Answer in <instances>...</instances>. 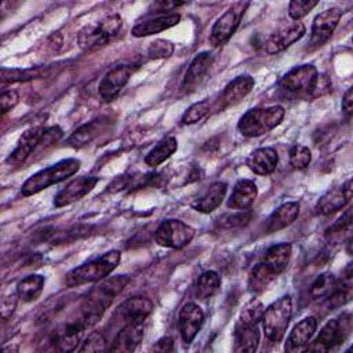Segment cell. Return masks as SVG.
<instances>
[{
  "label": "cell",
  "instance_id": "6da1fadb",
  "mask_svg": "<svg viewBox=\"0 0 353 353\" xmlns=\"http://www.w3.org/2000/svg\"><path fill=\"white\" fill-rule=\"evenodd\" d=\"M130 283V277L125 274L113 276L105 279L102 283L95 285L88 295L84 298L77 320L87 330L101 320L106 309L112 305L113 299L123 291Z\"/></svg>",
  "mask_w": 353,
  "mask_h": 353
},
{
  "label": "cell",
  "instance_id": "7a4b0ae2",
  "mask_svg": "<svg viewBox=\"0 0 353 353\" xmlns=\"http://www.w3.org/2000/svg\"><path fill=\"white\" fill-rule=\"evenodd\" d=\"M61 137L62 130L58 125L30 127L19 137L15 149L7 157V163L11 165H19L34 152L58 142Z\"/></svg>",
  "mask_w": 353,
  "mask_h": 353
},
{
  "label": "cell",
  "instance_id": "3957f363",
  "mask_svg": "<svg viewBox=\"0 0 353 353\" xmlns=\"http://www.w3.org/2000/svg\"><path fill=\"white\" fill-rule=\"evenodd\" d=\"M121 254L119 250H110L103 255L85 262L72 269L65 276V284L68 287L83 285L87 283H95L106 279L120 263Z\"/></svg>",
  "mask_w": 353,
  "mask_h": 353
},
{
  "label": "cell",
  "instance_id": "277c9868",
  "mask_svg": "<svg viewBox=\"0 0 353 353\" xmlns=\"http://www.w3.org/2000/svg\"><path fill=\"white\" fill-rule=\"evenodd\" d=\"M80 164H81L80 160L70 157V159H63L47 168L40 170L39 172L33 174L23 182L21 188L22 196L28 197V196L36 194L51 185H55L68 179L69 176L74 175L80 170Z\"/></svg>",
  "mask_w": 353,
  "mask_h": 353
},
{
  "label": "cell",
  "instance_id": "5b68a950",
  "mask_svg": "<svg viewBox=\"0 0 353 353\" xmlns=\"http://www.w3.org/2000/svg\"><path fill=\"white\" fill-rule=\"evenodd\" d=\"M285 110L280 105L247 110L237 123V130L248 138L261 137L276 128L284 119Z\"/></svg>",
  "mask_w": 353,
  "mask_h": 353
},
{
  "label": "cell",
  "instance_id": "8992f818",
  "mask_svg": "<svg viewBox=\"0 0 353 353\" xmlns=\"http://www.w3.org/2000/svg\"><path fill=\"white\" fill-rule=\"evenodd\" d=\"M123 26V19L117 14H112L94 25H85L77 34L79 46L83 50H97L113 40Z\"/></svg>",
  "mask_w": 353,
  "mask_h": 353
},
{
  "label": "cell",
  "instance_id": "52a82bcc",
  "mask_svg": "<svg viewBox=\"0 0 353 353\" xmlns=\"http://www.w3.org/2000/svg\"><path fill=\"white\" fill-rule=\"evenodd\" d=\"M292 316V301L290 295H283L270 303L262 314V327L265 335L272 342H280L288 328Z\"/></svg>",
  "mask_w": 353,
  "mask_h": 353
},
{
  "label": "cell",
  "instance_id": "ba28073f",
  "mask_svg": "<svg viewBox=\"0 0 353 353\" xmlns=\"http://www.w3.org/2000/svg\"><path fill=\"white\" fill-rule=\"evenodd\" d=\"M352 331V317L349 313L341 314L338 319L328 320L313 342H309L305 350L330 352L342 345Z\"/></svg>",
  "mask_w": 353,
  "mask_h": 353
},
{
  "label": "cell",
  "instance_id": "9c48e42d",
  "mask_svg": "<svg viewBox=\"0 0 353 353\" xmlns=\"http://www.w3.org/2000/svg\"><path fill=\"white\" fill-rule=\"evenodd\" d=\"M248 6H250L248 1L233 3L212 25L210 37H208L210 44H212L214 47H219L225 44L236 33Z\"/></svg>",
  "mask_w": 353,
  "mask_h": 353
},
{
  "label": "cell",
  "instance_id": "30bf717a",
  "mask_svg": "<svg viewBox=\"0 0 353 353\" xmlns=\"http://www.w3.org/2000/svg\"><path fill=\"white\" fill-rule=\"evenodd\" d=\"M319 72L312 63H305L290 69L279 81L280 88L291 95L310 97Z\"/></svg>",
  "mask_w": 353,
  "mask_h": 353
},
{
  "label": "cell",
  "instance_id": "8fae6325",
  "mask_svg": "<svg viewBox=\"0 0 353 353\" xmlns=\"http://www.w3.org/2000/svg\"><path fill=\"white\" fill-rule=\"evenodd\" d=\"M194 236V229L188 223L179 219H165L163 221L156 232H154V241L167 248H183L186 247Z\"/></svg>",
  "mask_w": 353,
  "mask_h": 353
},
{
  "label": "cell",
  "instance_id": "7c38bea8",
  "mask_svg": "<svg viewBox=\"0 0 353 353\" xmlns=\"http://www.w3.org/2000/svg\"><path fill=\"white\" fill-rule=\"evenodd\" d=\"M341 18H342V11L338 7H331L317 14L312 23V30H310V37L307 44L313 48H317L324 43H327L331 39L332 33L335 32Z\"/></svg>",
  "mask_w": 353,
  "mask_h": 353
},
{
  "label": "cell",
  "instance_id": "4fadbf2b",
  "mask_svg": "<svg viewBox=\"0 0 353 353\" xmlns=\"http://www.w3.org/2000/svg\"><path fill=\"white\" fill-rule=\"evenodd\" d=\"M135 70H137L135 65H127V63L117 65L110 70H108L98 84L99 97L106 102L114 99L120 94V91L125 87V84L130 81Z\"/></svg>",
  "mask_w": 353,
  "mask_h": 353
},
{
  "label": "cell",
  "instance_id": "5bb4252c",
  "mask_svg": "<svg viewBox=\"0 0 353 353\" xmlns=\"http://www.w3.org/2000/svg\"><path fill=\"white\" fill-rule=\"evenodd\" d=\"M305 25L301 21H292L281 25L276 29L265 43V51L268 54H279L296 43L305 34Z\"/></svg>",
  "mask_w": 353,
  "mask_h": 353
},
{
  "label": "cell",
  "instance_id": "9a60e30c",
  "mask_svg": "<svg viewBox=\"0 0 353 353\" xmlns=\"http://www.w3.org/2000/svg\"><path fill=\"white\" fill-rule=\"evenodd\" d=\"M98 183V178L94 175H83L72 179L66 186H63L54 197V207H65L70 205L79 200H81L85 194H88L95 185Z\"/></svg>",
  "mask_w": 353,
  "mask_h": 353
},
{
  "label": "cell",
  "instance_id": "2e32d148",
  "mask_svg": "<svg viewBox=\"0 0 353 353\" xmlns=\"http://www.w3.org/2000/svg\"><path fill=\"white\" fill-rule=\"evenodd\" d=\"M153 302L145 296H131L121 302L116 310V317L124 325L143 324L145 319L152 313Z\"/></svg>",
  "mask_w": 353,
  "mask_h": 353
},
{
  "label": "cell",
  "instance_id": "e0dca14e",
  "mask_svg": "<svg viewBox=\"0 0 353 353\" xmlns=\"http://www.w3.org/2000/svg\"><path fill=\"white\" fill-rule=\"evenodd\" d=\"M203 323H204V312L197 303L188 302L181 307L179 316H178V325H179L182 341L186 345L193 342Z\"/></svg>",
  "mask_w": 353,
  "mask_h": 353
},
{
  "label": "cell",
  "instance_id": "ac0fdd59",
  "mask_svg": "<svg viewBox=\"0 0 353 353\" xmlns=\"http://www.w3.org/2000/svg\"><path fill=\"white\" fill-rule=\"evenodd\" d=\"M353 194V188H352V181H346L341 186L332 188L327 190L317 201L316 204V211L320 215H331L343 207H346L350 203Z\"/></svg>",
  "mask_w": 353,
  "mask_h": 353
},
{
  "label": "cell",
  "instance_id": "d6986e66",
  "mask_svg": "<svg viewBox=\"0 0 353 353\" xmlns=\"http://www.w3.org/2000/svg\"><path fill=\"white\" fill-rule=\"evenodd\" d=\"M110 121L112 120L108 116H99L84 123L70 134L68 138V145L72 148H83L88 145L109 130Z\"/></svg>",
  "mask_w": 353,
  "mask_h": 353
},
{
  "label": "cell",
  "instance_id": "ffe728a7",
  "mask_svg": "<svg viewBox=\"0 0 353 353\" xmlns=\"http://www.w3.org/2000/svg\"><path fill=\"white\" fill-rule=\"evenodd\" d=\"M254 85H255V80L250 74L237 76L230 83H228L226 87L223 88L219 97L218 109L221 110L239 103L243 98H245L252 91Z\"/></svg>",
  "mask_w": 353,
  "mask_h": 353
},
{
  "label": "cell",
  "instance_id": "44dd1931",
  "mask_svg": "<svg viewBox=\"0 0 353 353\" xmlns=\"http://www.w3.org/2000/svg\"><path fill=\"white\" fill-rule=\"evenodd\" d=\"M317 330V320L313 316L302 319L290 332L284 349L288 353H295L299 350H305L310 339L313 338L314 332Z\"/></svg>",
  "mask_w": 353,
  "mask_h": 353
},
{
  "label": "cell",
  "instance_id": "7402d4cb",
  "mask_svg": "<svg viewBox=\"0 0 353 353\" xmlns=\"http://www.w3.org/2000/svg\"><path fill=\"white\" fill-rule=\"evenodd\" d=\"M181 21V15L176 12H167V14H157L156 17L148 18L131 29V34L134 37H145L150 34L160 33L165 29H170L178 25Z\"/></svg>",
  "mask_w": 353,
  "mask_h": 353
},
{
  "label": "cell",
  "instance_id": "603a6c76",
  "mask_svg": "<svg viewBox=\"0 0 353 353\" xmlns=\"http://www.w3.org/2000/svg\"><path fill=\"white\" fill-rule=\"evenodd\" d=\"M212 54L208 51H201L199 54L194 55V58L192 59L183 81H182V88L185 91H193L205 77L207 72L210 70L211 65H212Z\"/></svg>",
  "mask_w": 353,
  "mask_h": 353
},
{
  "label": "cell",
  "instance_id": "cb8c5ba5",
  "mask_svg": "<svg viewBox=\"0 0 353 353\" xmlns=\"http://www.w3.org/2000/svg\"><path fill=\"white\" fill-rule=\"evenodd\" d=\"M228 192V183L223 181H216L212 182L205 192L197 197L193 203L192 207L203 214H210L212 211H215L223 201L225 196Z\"/></svg>",
  "mask_w": 353,
  "mask_h": 353
},
{
  "label": "cell",
  "instance_id": "d4e9b609",
  "mask_svg": "<svg viewBox=\"0 0 353 353\" xmlns=\"http://www.w3.org/2000/svg\"><path fill=\"white\" fill-rule=\"evenodd\" d=\"M233 350L254 353L259 346L261 332L258 324H241L236 323L233 334Z\"/></svg>",
  "mask_w": 353,
  "mask_h": 353
},
{
  "label": "cell",
  "instance_id": "484cf974",
  "mask_svg": "<svg viewBox=\"0 0 353 353\" xmlns=\"http://www.w3.org/2000/svg\"><path fill=\"white\" fill-rule=\"evenodd\" d=\"M143 338V324H127L114 336L110 352H134Z\"/></svg>",
  "mask_w": 353,
  "mask_h": 353
},
{
  "label": "cell",
  "instance_id": "4316f807",
  "mask_svg": "<svg viewBox=\"0 0 353 353\" xmlns=\"http://www.w3.org/2000/svg\"><path fill=\"white\" fill-rule=\"evenodd\" d=\"M299 215V203L288 201L279 205L266 219L265 230L266 233L279 232L287 226H290Z\"/></svg>",
  "mask_w": 353,
  "mask_h": 353
},
{
  "label": "cell",
  "instance_id": "83f0119b",
  "mask_svg": "<svg viewBox=\"0 0 353 353\" xmlns=\"http://www.w3.org/2000/svg\"><path fill=\"white\" fill-rule=\"evenodd\" d=\"M279 163V154L273 148H259L247 157L248 168L256 175L272 174Z\"/></svg>",
  "mask_w": 353,
  "mask_h": 353
},
{
  "label": "cell",
  "instance_id": "f1b7e54d",
  "mask_svg": "<svg viewBox=\"0 0 353 353\" xmlns=\"http://www.w3.org/2000/svg\"><path fill=\"white\" fill-rule=\"evenodd\" d=\"M258 196V188L251 179H240L234 185L228 200V207L233 210L250 208Z\"/></svg>",
  "mask_w": 353,
  "mask_h": 353
},
{
  "label": "cell",
  "instance_id": "f546056e",
  "mask_svg": "<svg viewBox=\"0 0 353 353\" xmlns=\"http://www.w3.org/2000/svg\"><path fill=\"white\" fill-rule=\"evenodd\" d=\"M84 331L85 328L81 325V323L77 319L72 323H68L62 330L55 332V338H54L55 347L61 352L74 350Z\"/></svg>",
  "mask_w": 353,
  "mask_h": 353
},
{
  "label": "cell",
  "instance_id": "4dcf8cb0",
  "mask_svg": "<svg viewBox=\"0 0 353 353\" xmlns=\"http://www.w3.org/2000/svg\"><path fill=\"white\" fill-rule=\"evenodd\" d=\"M279 274L263 261L255 265L248 276V291L251 294H261Z\"/></svg>",
  "mask_w": 353,
  "mask_h": 353
},
{
  "label": "cell",
  "instance_id": "1f68e13d",
  "mask_svg": "<svg viewBox=\"0 0 353 353\" xmlns=\"http://www.w3.org/2000/svg\"><path fill=\"white\" fill-rule=\"evenodd\" d=\"M292 247L290 243H279L269 247L263 255V262L268 263L279 276L285 270L290 258H291Z\"/></svg>",
  "mask_w": 353,
  "mask_h": 353
},
{
  "label": "cell",
  "instance_id": "d6a6232c",
  "mask_svg": "<svg viewBox=\"0 0 353 353\" xmlns=\"http://www.w3.org/2000/svg\"><path fill=\"white\" fill-rule=\"evenodd\" d=\"M46 279L41 274H29L18 281L17 284V295L23 302L36 301L44 288Z\"/></svg>",
  "mask_w": 353,
  "mask_h": 353
},
{
  "label": "cell",
  "instance_id": "836d02e7",
  "mask_svg": "<svg viewBox=\"0 0 353 353\" xmlns=\"http://www.w3.org/2000/svg\"><path fill=\"white\" fill-rule=\"evenodd\" d=\"M178 149V142L174 137L163 138L145 157V163L149 167H157L170 159Z\"/></svg>",
  "mask_w": 353,
  "mask_h": 353
},
{
  "label": "cell",
  "instance_id": "e575fe53",
  "mask_svg": "<svg viewBox=\"0 0 353 353\" xmlns=\"http://www.w3.org/2000/svg\"><path fill=\"white\" fill-rule=\"evenodd\" d=\"M50 73V66H36L30 69H1V81L3 83H15V81H29L34 79H41Z\"/></svg>",
  "mask_w": 353,
  "mask_h": 353
},
{
  "label": "cell",
  "instance_id": "d590c367",
  "mask_svg": "<svg viewBox=\"0 0 353 353\" xmlns=\"http://www.w3.org/2000/svg\"><path fill=\"white\" fill-rule=\"evenodd\" d=\"M221 287V277L214 270H207L201 273L196 283V296L199 299L211 298Z\"/></svg>",
  "mask_w": 353,
  "mask_h": 353
},
{
  "label": "cell",
  "instance_id": "8d00e7d4",
  "mask_svg": "<svg viewBox=\"0 0 353 353\" xmlns=\"http://www.w3.org/2000/svg\"><path fill=\"white\" fill-rule=\"evenodd\" d=\"M338 280L334 277L332 273H323L320 274L310 285L309 294L313 299H321L328 298L336 288Z\"/></svg>",
  "mask_w": 353,
  "mask_h": 353
},
{
  "label": "cell",
  "instance_id": "74e56055",
  "mask_svg": "<svg viewBox=\"0 0 353 353\" xmlns=\"http://www.w3.org/2000/svg\"><path fill=\"white\" fill-rule=\"evenodd\" d=\"M211 109V103L208 99H203L200 102H196L193 105H190L185 113L181 117V124L182 125H190L194 124L197 121H200L201 119H204Z\"/></svg>",
  "mask_w": 353,
  "mask_h": 353
},
{
  "label": "cell",
  "instance_id": "f35d334b",
  "mask_svg": "<svg viewBox=\"0 0 353 353\" xmlns=\"http://www.w3.org/2000/svg\"><path fill=\"white\" fill-rule=\"evenodd\" d=\"M263 310L265 309H263L262 302L258 301V299H252L240 312L237 323H241V324H259V321L262 320Z\"/></svg>",
  "mask_w": 353,
  "mask_h": 353
},
{
  "label": "cell",
  "instance_id": "ab89813d",
  "mask_svg": "<svg viewBox=\"0 0 353 353\" xmlns=\"http://www.w3.org/2000/svg\"><path fill=\"white\" fill-rule=\"evenodd\" d=\"M174 52V44L168 40L157 39L152 41L148 48H146V57L149 59H161V58H168Z\"/></svg>",
  "mask_w": 353,
  "mask_h": 353
},
{
  "label": "cell",
  "instance_id": "60d3db41",
  "mask_svg": "<svg viewBox=\"0 0 353 353\" xmlns=\"http://www.w3.org/2000/svg\"><path fill=\"white\" fill-rule=\"evenodd\" d=\"M312 161V152L305 145H294L290 149V163L294 168H306Z\"/></svg>",
  "mask_w": 353,
  "mask_h": 353
},
{
  "label": "cell",
  "instance_id": "b9f144b4",
  "mask_svg": "<svg viewBox=\"0 0 353 353\" xmlns=\"http://www.w3.org/2000/svg\"><path fill=\"white\" fill-rule=\"evenodd\" d=\"M252 211L251 210H239L236 212L228 214L221 219L222 228H241L248 225L252 221Z\"/></svg>",
  "mask_w": 353,
  "mask_h": 353
},
{
  "label": "cell",
  "instance_id": "7bdbcfd3",
  "mask_svg": "<svg viewBox=\"0 0 353 353\" xmlns=\"http://www.w3.org/2000/svg\"><path fill=\"white\" fill-rule=\"evenodd\" d=\"M317 4L319 1L316 0H292L288 4V15L292 21H299L309 11H312Z\"/></svg>",
  "mask_w": 353,
  "mask_h": 353
},
{
  "label": "cell",
  "instance_id": "ee69618b",
  "mask_svg": "<svg viewBox=\"0 0 353 353\" xmlns=\"http://www.w3.org/2000/svg\"><path fill=\"white\" fill-rule=\"evenodd\" d=\"M106 350V341L103 335L98 331H92L88 336L83 341L79 352H103Z\"/></svg>",
  "mask_w": 353,
  "mask_h": 353
},
{
  "label": "cell",
  "instance_id": "f6af8a7d",
  "mask_svg": "<svg viewBox=\"0 0 353 353\" xmlns=\"http://www.w3.org/2000/svg\"><path fill=\"white\" fill-rule=\"evenodd\" d=\"M331 90H332V83H331L330 77L325 76V74H320V73H319L317 80H316V84H314L313 90H312L310 98L323 97V95L328 94Z\"/></svg>",
  "mask_w": 353,
  "mask_h": 353
},
{
  "label": "cell",
  "instance_id": "bcb514c9",
  "mask_svg": "<svg viewBox=\"0 0 353 353\" xmlns=\"http://www.w3.org/2000/svg\"><path fill=\"white\" fill-rule=\"evenodd\" d=\"M18 94L14 90H7L3 91L0 95V103H1V113L6 114L8 110H11L12 108H15V105L18 103Z\"/></svg>",
  "mask_w": 353,
  "mask_h": 353
},
{
  "label": "cell",
  "instance_id": "7dc6e473",
  "mask_svg": "<svg viewBox=\"0 0 353 353\" xmlns=\"http://www.w3.org/2000/svg\"><path fill=\"white\" fill-rule=\"evenodd\" d=\"M350 223H352V211L347 210L332 226L328 228L327 233H338V232H342L345 229H349Z\"/></svg>",
  "mask_w": 353,
  "mask_h": 353
},
{
  "label": "cell",
  "instance_id": "c3c4849f",
  "mask_svg": "<svg viewBox=\"0 0 353 353\" xmlns=\"http://www.w3.org/2000/svg\"><path fill=\"white\" fill-rule=\"evenodd\" d=\"M17 296H18V295H17V292H15V294H12V295H10V296H6V298L3 299V302H1V317H3L4 321L11 316V313H12V310H14V307H15V298H17Z\"/></svg>",
  "mask_w": 353,
  "mask_h": 353
},
{
  "label": "cell",
  "instance_id": "681fc988",
  "mask_svg": "<svg viewBox=\"0 0 353 353\" xmlns=\"http://www.w3.org/2000/svg\"><path fill=\"white\" fill-rule=\"evenodd\" d=\"M342 110L347 117H350L353 113V88L352 87L347 88V91L342 98Z\"/></svg>",
  "mask_w": 353,
  "mask_h": 353
},
{
  "label": "cell",
  "instance_id": "f907efd6",
  "mask_svg": "<svg viewBox=\"0 0 353 353\" xmlns=\"http://www.w3.org/2000/svg\"><path fill=\"white\" fill-rule=\"evenodd\" d=\"M153 350L156 352H172L174 350V341L170 336L160 338L156 345L153 346Z\"/></svg>",
  "mask_w": 353,
  "mask_h": 353
}]
</instances>
